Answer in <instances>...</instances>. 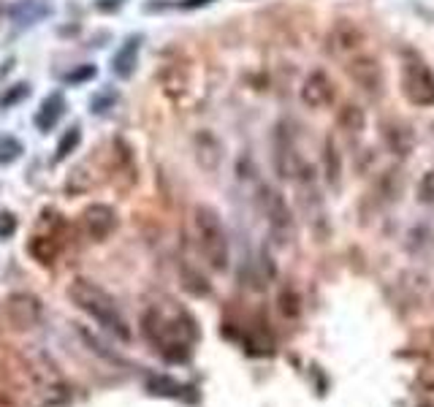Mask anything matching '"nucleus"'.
I'll return each mask as SVG.
<instances>
[{
	"instance_id": "nucleus-19",
	"label": "nucleus",
	"mask_w": 434,
	"mask_h": 407,
	"mask_svg": "<svg viewBox=\"0 0 434 407\" xmlns=\"http://www.w3.org/2000/svg\"><path fill=\"white\" fill-rule=\"evenodd\" d=\"M198 163H201L203 169H209V171H215L217 163H220V144L215 141V136L209 134H201L198 136Z\"/></svg>"
},
{
	"instance_id": "nucleus-20",
	"label": "nucleus",
	"mask_w": 434,
	"mask_h": 407,
	"mask_svg": "<svg viewBox=\"0 0 434 407\" xmlns=\"http://www.w3.org/2000/svg\"><path fill=\"white\" fill-rule=\"evenodd\" d=\"M277 304H280V312L285 318H298L301 315V296L293 285H283L280 288V296H277Z\"/></svg>"
},
{
	"instance_id": "nucleus-1",
	"label": "nucleus",
	"mask_w": 434,
	"mask_h": 407,
	"mask_svg": "<svg viewBox=\"0 0 434 407\" xmlns=\"http://www.w3.org/2000/svg\"><path fill=\"white\" fill-rule=\"evenodd\" d=\"M141 331L166 361H188L193 342L198 337L193 318L171 301L149 304L141 315Z\"/></svg>"
},
{
	"instance_id": "nucleus-11",
	"label": "nucleus",
	"mask_w": 434,
	"mask_h": 407,
	"mask_svg": "<svg viewBox=\"0 0 434 407\" xmlns=\"http://www.w3.org/2000/svg\"><path fill=\"white\" fill-rule=\"evenodd\" d=\"M106 176L117 185L120 190H128L136 182V166H133V155L125 141L114 139L111 147L106 152Z\"/></svg>"
},
{
	"instance_id": "nucleus-25",
	"label": "nucleus",
	"mask_w": 434,
	"mask_h": 407,
	"mask_svg": "<svg viewBox=\"0 0 434 407\" xmlns=\"http://www.w3.org/2000/svg\"><path fill=\"white\" fill-rule=\"evenodd\" d=\"M418 345H420V351L434 353V326H432V328H426V331H420Z\"/></svg>"
},
{
	"instance_id": "nucleus-15",
	"label": "nucleus",
	"mask_w": 434,
	"mask_h": 407,
	"mask_svg": "<svg viewBox=\"0 0 434 407\" xmlns=\"http://www.w3.org/2000/svg\"><path fill=\"white\" fill-rule=\"evenodd\" d=\"M337 128L345 131L348 136H358L366 128L364 109L358 106V104H353V101L342 104V106L337 109Z\"/></svg>"
},
{
	"instance_id": "nucleus-21",
	"label": "nucleus",
	"mask_w": 434,
	"mask_h": 407,
	"mask_svg": "<svg viewBox=\"0 0 434 407\" xmlns=\"http://www.w3.org/2000/svg\"><path fill=\"white\" fill-rule=\"evenodd\" d=\"M413 386H415V393L434 396V361L420 366L418 372H415V378H413Z\"/></svg>"
},
{
	"instance_id": "nucleus-24",
	"label": "nucleus",
	"mask_w": 434,
	"mask_h": 407,
	"mask_svg": "<svg viewBox=\"0 0 434 407\" xmlns=\"http://www.w3.org/2000/svg\"><path fill=\"white\" fill-rule=\"evenodd\" d=\"M76 144H79V128H71L66 139L60 141V147H57V158H66L68 152L76 147Z\"/></svg>"
},
{
	"instance_id": "nucleus-16",
	"label": "nucleus",
	"mask_w": 434,
	"mask_h": 407,
	"mask_svg": "<svg viewBox=\"0 0 434 407\" xmlns=\"http://www.w3.org/2000/svg\"><path fill=\"white\" fill-rule=\"evenodd\" d=\"M161 84H163V90H166V95L179 98L190 84L188 66H185V63H171V66H166L161 74Z\"/></svg>"
},
{
	"instance_id": "nucleus-28",
	"label": "nucleus",
	"mask_w": 434,
	"mask_h": 407,
	"mask_svg": "<svg viewBox=\"0 0 434 407\" xmlns=\"http://www.w3.org/2000/svg\"><path fill=\"white\" fill-rule=\"evenodd\" d=\"M206 3H212V0H185L182 9H196V6H206Z\"/></svg>"
},
{
	"instance_id": "nucleus-12",
	"label": "nucleus",
	"mask_w": 434,
	"mask_h": 407,
	"mask_svg": "<svg viewBox=\"0 0 434 407\" xmlns=\"http://www.w3.org/2000/svg\"><path fill=\"white\" fill-rule=\"evenodd\" d=\"M298 98H301V104L307 109H326L337 98V87H334V81H331L328 74L312 71L310 76L304 79V84H301Z\"/></svg>"
},
{
	"instance_id": "nucleus-2",
	"label": "nucleus",
	"mask_w": 434,
	"mask_h": 407,
	"mask_svg": "<svg viewBox=\"0 0 434 407\" xmlns=\"http://www.w3.org/2000/svg\"><path fill=\"white\" fill-rule=\"evenodd\" d=\"M68 296L81 312H87L95 323H101L117 339H122V342L131 339V326L125 321V315L101 285H95L93 280H84V277H76L68 285Z\"/></svg>"
},
{
	"instance_id": "nucleus-7",
	"label": "nucleus",
	"mask_w": 434,
	"mask_h": 407,
	"mask_svg": "<svg viewBox=\"0 0 434 407\" xmlns=\"http://www.w3.org/2000/svg\"><path fill=\"white\" fill-rule=\"evenodd\" d=\"M364 30L358 22L353 19H337L334 25L328 27L326 33V49L334 54V57H353L358 54V49L364 46Z\"/></svg>"
},
{
	"instance_id": "nucleus-4",
	"label": "nucleus",
	"mask_w": 434,
	"mask_h": 407,
	"mask_svg": "<svg viewBox=\"0 0 434 407\" xmlns=\"http://www.w3.org/2000/svg\"><path fill=\"white\" fill-rule=\"evenodd\" d=\"M68 244V226L54 215V212H46L41 215L39 231L33 233L30 239V256L36 258L39 263H54L60 253L66 250Z\"/></svg>"
},
{
	"instance_id": "nucleus-17",
	"label": "nucleus",
	"mask_w": 434,
	"mask_h": 407,
	"mask_svg": "<svg viewBox=\"0 0 434 407\" xmlns=\"http://www.w3.org/2000/svg\"><path fill=\"white\" fill-rule=\"evenodd\" d=\"M323 176L328 185H339V176H342V155L337 152L331 136L323 141Z\"/></svg>"
},
{
	"instance_id": "nucleus-23",
	"label": "nucleus",
	"mask_w": 434,
	"mask_h": 407,
	"mask_svg": "<svg viewBox=\"0 0 434 407\" xmlns=\"http://www.w3.org/2000/svg\"><path fill=\"white\" fill-rule=\"evenodd\" d=\"M63 101H60V95H52L49 101H46V106H44V111L39 114V125L41 128H52L54 120L60 117V111H63Z\"/></svg>"
},
{
	"instance_id": "nucleus-6",
	"label": "nucleus",
	"mask_w": 434,
	"mask_h": 407,
	"mask_svg": "<svg viewBox=\"0 0 434 407\" xmlns=\"http://www.w3.org/2000/svg\"><path fill=\"white\" fill-rule=\"evenodd\" d=\"M402 93L413 106H434V71L420 57H407L402 66Z\"/></svg>"
},
{
	"instance_id": "nucleus-3",
	"label": "nucleus",
	"mask_w": 434,
	"mask_h": 407,
	"mask_svg": "<svg viewBox=\"0 0 434 407\" xmlns=\"http://www.w3.org/2000/svg\"><path fill=\"white\" fill-rule=\"evenodd\" d=\"M193 242H196V250L198 256L203 258V263L212 271H226L231 261V250H228V233H226V226L212 206L206 204H198L193 209Z\"/></svg>"
},
{
	"instance_id": "nucleus-9",
	"label": "nucleus",
	"mask_w": 434,
	"mask_h": 407,
	"mask_svg": "<svg viewBox=\"0 0 434 407\" xmlns=\"http://www.w3.org/2000/svg\"><path fill=\"white\" fill-rule=\"evenodd\" d=\"M399 188H402V174H399L396 169H385L383 174H378V179L372 182V188L366 190L364 204H361L364 215H378V212H383V209L399 196Z\"/></svg>"
},
{
	"instance_id": "nucleus-27",
	"label": "nucleus",
	"mask_w": 434,
	"mask_h": 407,
	"mask_svg": "<svg viewBox=\"0 0 434 407\" xmlns=\"http://www.w3.org/2000/svg\"><path fill=\"white\" fill-rule=\"evenodd\" d=\"M0 407H16V402L6 391H0Z\"/></svg>"
},
{
	"instance_id": "nucleus-18",
	"label": "nucleus",
	"mask_w": 434,
	"mask_h": 407,
	"mask_svg": "<svg viewBox=\"0 0 434 407\" xmlns=\"http://www.w3.org/2000/svg\"><path fill=\"white\" fill-rule=\"evenodd\" d=\"M136 57H138V39L125 41V46L114 54V63H111L114 74H117V76H131L136 68Z\"/></svg>"
},
{
	"instance_id": "nucleus-14",
	"label": "nucleus",
	"mask_w": 434,
	"mask_h": 407,
	"mask_svg": "<svg viewBox=\"0 0 434 407\" xmlns=\"http://www.w3.org/2000/svg\"><path fill=\"white\" fill-rule=\"evenodd\" d=\"M380 131H383V141H385L388 152L399 155V158L410 155V152H413V147H415V134L410 131V125H405V122L385 120Z\"/></svg>"
},
{
	"instance_id": "nucleus-8",
	"label": "nucleus",
	"mask_w": 434,
	"mask_h": 407,
	"mask_svg": "<svg viewBox=\"0 0 434 407\" xmlns=\"http://www.w3.org/2000/svg\"><path fill=\"white\" fill-rule=\"evenodd\" d=\"M345 74L366 95H380L383 90V68H380L378 57H372V54H353L345 66Z\"/></svg>"
},
{
	"instance_id": "nucleus-26",
	"label": "nucleus",
	"mask_w": 434,
	"mask_h": 407,
	"mask_svg": "<svg viewBox=\"0 0 434 407\" xmlns=\"http://www.w3.org/2000/svg\"><path fill=\"white\" fill-rule=\"evenodd\" d=\"M11 231H14V217L3 215V217H0V236H9Z\"/></svg>"
},
{
	"instance_id": "nucleus-10",
	"label": "nucleus",
	"mask_w": 434,
	"mask_h": 407,
	"mask_svg": "<svg viewBox=\"0 0 434 407\" xmlns=\"http://www.w3.org/2000/svg\"><path fill=\"white\" fill-rule=\"evenodd\" d=\"M117 212L106 206V204H90L79 217V226L84 231V236L87 239H93V242H104L108 239L114 231H117Z\"/></svg>"
},
{
	"instance_id": "nucleus-13",
	"label": "nucleus",
	"mask_w": 434,
	"mask_h": 407,
	"mask_svg": "<svg viewBox=\"0 0 434 407\" xmlns=\"http://www.w3.org/2000/svg\"><path fill=\"white\" fill-rule=\"evenodd\" d=\"M3 312H6V318H9V323L14 328H30V326L39 323L41 318V307L39 301L33 296H27V293H14L3 301Z\"/></svg>"
},
{
	"instance_id": "nucleus-22",
	"label": "nucleus",
	"mask_w": 434,
	"mask_h": 407,
	"mask_svg": "<svg viewBox=\"0 0 434 407\" xmlns=\"http://www.w3.org/2000/svg\"><path fill=\"white\" fill-rule=\"evenodd\" d=\"M415 199L426 206H434V169L420 174L418 185H415Z\"/></svg>"
},
{
	"instance_id": "nucleus-5",
	"label": "nucleus",
	"mask_w": 434,
	"mask_h": 407,
	"mask_svg": "<svg viewBox=\"0 0 434 407\" xmlns=\"http://www.w3.org/2000/svg\"><path fill=\"white\" fill-rule=\"evenodd\" d=\"M261 212H263V220L269 226V233L277 239L280 244L293 242L296 236V220L291 215V206L283 199L280 190H274L271 185H263L261 188Z\"/></svg>"
}]
</instances>
